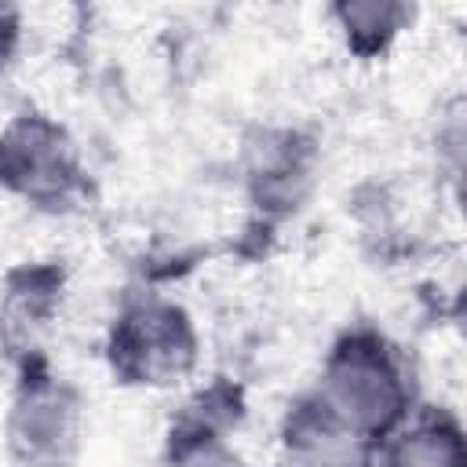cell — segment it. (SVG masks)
<instances>
[{
	"instance_id": "cell-10",
	"label": "cell",
	"mask_w": 467,
	"mask_h": 467,
	"mask_svg": "<svg viewBox=\"0 0 467 467\" xmlns=\"http://www.w3.org/2000/svg\"><path fill=\"white\" fill-rule=\"evenodd\" d=\"M328 15L336 29L343 33L347 47L361 58L383 55L401 36V29H409L412 22V7L390 4V0H347V4L328 7Z\"/></svg>"
},
{
	"instance_id": "cell-11",
	"label": "cell",
	"mask_w": 467,
	"mask_h": 467,
	"mask_svg": "<svg viewBox=\"0 0 467 467\" xmlns=\"http://www.w3.org/2000/svg\"><path fill=\"white\" fill-rule=\"evenodd\" d=\"M22 44V15L0 4V69H7Z\"/></svg>"
},
{
	"instance_id": "cell-7",
	"label": "cell",
	"mask_w": 467,
	"mask_h": 467,
	"mask_svg": "<svg viewBox=\"0 0 467 467\" xmlns=\"http://www.w3.org/2000/svg\"><path fill=\"white\" fill-rule=\"evenodd\" d=\"M277 467H376V445L347 431L314 394H303L281 420Z\"/></svg>"
},
{
	"instance_id": "cell-9",
	"label": "cell",
	"mask_w": 467,
	"mask_h": 467,
	"mask_svg": "<svg viewBox=\"0 0 467 467\" xmlns=\"http://www.w3.org/2000/svg\"><path fill=\"white\" fill-rule=\"evenodd\" d=\"M383 467H467L463 431L449 412H412L387 441H379Z\"/></svg>"
},
{
	"instance_id": "cell-8",
	"label": "cell",
	"mask_w": 467,
	"mask_h": 467,
	"mask_svg": "<svg viewBox=\"0 0 467 467\" xmlns=\"http://www.w3.org/2000/svg\"><path fill=\"white\" fill-rule=\"evenodd\" d=\"M241 401L230 387L201 390L168 427L164 467H248L241 452L226 441L230 423H237Z\"/></svg>"
},
{
	"instance_id": "cell-5",
	"label": "cell",
	"mask_w": 467,
	"mask_h": 467,
	"mask_svg": "<svg viewBox=\"0 0 467 467\" xmlns=\"http://www.w3.org/2000/svg\"><path fill=\"white\" fill-rule=\"evenodd\" d=\"M66 274L55 263H22L0 296V347L22 368L44 365V339L62 306Z\"/></svg>"
},
{
	"instance_id": "cell-2",
	"label": "cell",
	"mask_w": 467,
	"mask_h": 467,
	"mask_svg": "<svg viewBox=\"0 0 467 467\" xmlns=\"http://www.w3.org/2000/svg\"><path fill=\"white\" fill-rule=\"evenodd\" d=\"M197 328L175 299L139 292L113 314L106 336V365L124 387H175L197 368Z\"/></svg>"
},
{
	"instance_id": "cell-4",
	"label": "cell",
	"mask_w": 467,
	"mask_h": 467,
	"mask_svg": "<svg viewBox=\"0 0 467 467\" xmlns=\"http://www.w3.org/2000/svg\"><path fill=\"white\" fill-rule=\"evenodd\" d=\"M4 445L15 467H73L84 449V398L47 365L18 372L4 420Z\"/></svg>"
},
{
	"instance_id": "cell-6",
	"label": "cell",
	"mask_w": 467,
	"mask_h": 467,
	"mask_svg": "<svg viewBox=\"0 0 467 467\" xmlns=\"http://www.w3.org/2000/svg\"><path fill=\"white\" fill-rule=\"evenodd\" d=\"M314 142L292 128H263L244 146L248 197L266 215H292L314 186Z\"/></svg>"
},
{
	"instance_id": "cell-1",
	"label": "cell",
	"mask_w": 467,
	"mask_h": 467,
	"mask_svg": "<svg viewBox=\"0 0 467 467\" xmlns=\"http://www.w3.org/2000/svg\"><path fill=\"white\" fill-rule=\"evenodd\" d=\"M347 431L379 449L416 409L412 376L394 350V343L376 328L343 332L310 390Z\"/></svg>"
},
{
	"instance_id": "cell-3",
	"label": "cell",
	"mask_w": 467,
	"mask_h": 467,
	"mask_svg": "<svg viewBox=\"0 0 467 467\" xmlns=\"http://www.w3.org/2000/svg\"><path fill=\"white\" fill-rule=\"evenodd\" d=\"M0 190L66 215L88 204L91 179L73 135L44 113H18L0 128Z\"/></svg>"
}]
</instances>
